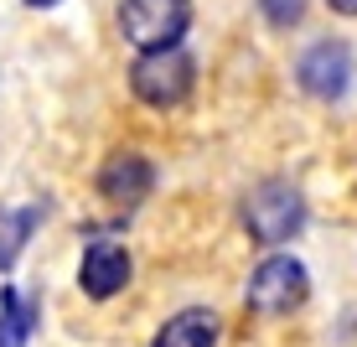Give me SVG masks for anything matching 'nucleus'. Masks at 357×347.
Wrapping results in <instances>:
<instances>
[{
	"label": "nucleus",
	"instance_id": "obj_11",
	"mask_svg": "<svg viewBox=\"0 0 357 347\" xmlns=\"http://www.w3.org/2000/svg\"><path fill=\"white\" fill-rule=\"evenodd\" d=\"M305 6H311V0H259V10H264V21L269 27H301L305 21Z\"/></svg>",
	"mask_w": 357,
	"mask_h": 347
},
{
	"label": "nucleus",
	"instance_id": "obj_13",
	"mask_svg": "<svg viewBox=\"0 0 357 347\" xmlns=\"http://www.w3.org/2000/svg\"><path fill=\"white\" fill-rule=\"evenodd\" d=\"M26 6H36V10H52V6H63V0H26Z\"/></svg>",
	"mask_w": 357,
	"mask_h": 347
},
{
	"label": "nucleus",
	"instance_id": "obj_5",
	"mask_svg": "<svg viewBox=\"0 0 357 347\" xmlns=\"http://www.w3.org/2000/svg\"><path fill=\"white\" fill-rule=\"evenodd\" d=\"M295 83H301L311 98H342L352 83V52L347 42H331V36H321V42H311L301 52V63H295Z\"/></svg>",
	"mask_w": 357,
	"mask_h": 347
},
{
	"label": "nucleus",
	"instance_id": "obj_9",
	"mask_svg": "<svg viewBox=\"0 0 357 347\" xmlns=\"http://www.w3.org/2000/svg\"><path fill=\"white\" fill-rule=\"evenodd\" d=\"M47 218V202H31V207H0V275H10V265L21 259L26 239L36 233V223Z\"/></svg>",
	"mask_w": 357,
	"mask_h": 347
},
{
	"label": "nucleus",
	"instance_id": "obj_3",
	"mask_svg": "<svg viewBox=\"0 0 357 347\" xmlns=\"http://www.w3.org/2000/svg\"><path fill=\"white\" fill-rule=\"evenodd\" d=\"M192 83H197V63L181 47H171V52H145V57H135V68H130L135 98L151 104V109H176L181 98L192 94Z\"/></svg>",
	"mask_w": 357,
	"mask_h": 347
},
{
	"label": "nucleus",
	"instance_id": "obj_2",
	"mask_svg": "<svg viewBox=\"0 0 357 347\" xmlns=\"http://www.w3.org/2000/svg\"><path fill=\"white\" fill-rule=\"evenodd\" d=\"M243 228L254 233V244H290L305 228V197L290 182H259L243 197Z\"/></svg>",
	"mask_w": 357,
	"mask_h": 347
},
{
	"label": "nucleus",
	"instance_id": "obj_10",
	"mask_svg": "<svg viewBox=\"0 0 357 347\" xmlns=\"http://www.w3.org/2000/svg\"><path fill=\"white\" fill-rule=\"evenodd\" d=\"M31 321H36V306L21 301L16 285H0V347H21L31 337Z\"/></svg>",
	"mask_w": 357,
	"mask_h": 347
},
{
	"label": "nucleus",
	"instance_id": "obj_6",
	"mask_svg": "<svg viewBox=\"0 0 357 347\" xmlns=\"http://www.w3.org/2000/svg\"><path fill=\"white\" fill-rule=\"evenodd\" d=\"M98 192H104L109 202H119V207H135V202H145V197L155 192V166L140 151H114L98 166Z\"/></svg>",
	"mask_w": 357,
	"mask_h": 347
},
{
	"label": "nucleus",
	"instance_id": "obj_4",
	"mask_svg": "<svg viewBox=\"0 0 357 347\" xmlns=\"http://www.w3.org/2000/svg\"><path fill=\"white\" fill-rule=\"evenodd\" d=\"M305 290H311V275H305L301 259L295 254H269L249 275V285H243V301L259 316H290L295 306L305 301Z\"/></svg>",
	"mask_w": 357,
	"mask_h": 347
},
{
	"label": "nucleus",
	"instance_id": "obj_7",
	"mask_svg": "<svg viewBox=\"0 0 357 347\" xmlns=\"http://www.w3.org/2000/svg\"><path fill=\"white\" fill-rule=\"evenodd\" d=\"M130 249L125 244H109V239H98L83 249V270H78V285H83V295H93V301H109V295H119L130 285Z\"/></svg>",
	"mask_w": 357,
	"mask_h": 347
},
{
	"label": "nucleus",
	"instance_id": "obj_12",
	"mask_svg": "<svg viewBox=\"0 0 357 347\" xmlns=\"http://www.w3.org/2000/svg\"><path fill=\"white\" fill-rule=\"evenodd\" d=\"M331 10H337V16H357V0H326Z\"/></svg>",
	"mask_w": 357,
	"mask_h": 347
},
{
	"label": "nucleus",
	"instance_id": "obj_8",
	"mask_svg": "<svg viewBox=\"0 0 357 347\" xmlns=\"http://www.w3.org/2000/svg\"><path fill=\"white\" fill-rule=\"evenodd\" d=\"M151 347H218V316L207 306H192V311H176L155 332Z\"/></svg>",
	"mask_w": 357,
	"mask_h": 347
},
{
	"label": "nucleus",
	"instance_id": "obj_1",
	"mask_svg": "<svg viewBox=\"0 0 357 347\" xmlns=\"http://www.w3.org/2000/svg\"><path fill=\"white\" fill-rule=\"evenodd\" d=\"M187 27H192V0H125V10H119V31H125V42L140 47V57L181 47Z\"/></svg>",
	"mask_w": 357,
	"mask_h": 347
}]
</instances>
